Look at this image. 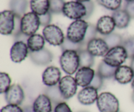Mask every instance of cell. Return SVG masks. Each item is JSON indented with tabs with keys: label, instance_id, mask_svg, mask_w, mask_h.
<instances>
[{
	"label": "cell",
	"instance_id": "6da1fadb",
	"mask_svg": "<svg viewBox=\"0 0 134 112\" xmlns=\"http://www.w3.org/2000/svg\"><path fill=\"white\" fill-rule=\"evenodd\" d=\"M60 64L62 70L66 74L71 76L80 68L79 56L77 51H65L62 52L60 57Z\"/></svg>",
	"mask_w": 134,
	"mask_h": 112
},
{
	"label": "cell",
	"instance_id": "7a4b0ae2",
	"mask_svg": "<svg viewBox=\"0 0 134 112\" xmlns=\"http://www.w3.org/2000/svg\"><path fill=\"white\" fill-rule=\"evenodd\" d=\"M89 23L83 19L73 21L68 26L66 38L72 42L81 43L84 41Z\"/></svg>",
	"mask_w": 134,
	"mask_h": 112
},
{
	"label": "cell",
	"instance_id": "3957f363",
	"mask_svg": "<svg viewBox=\"0 0 134 112\" xmlns=\"http://www.w3.org/2000/svg\"><path fill=\"white\" fill-rule=\"evenodd\" d=\"M97 107L100 112H119V100L109 92H104L98 96L96 101Z\"/></svg>",
	"mask_w": 134,
	"mask_h": 112
},
{
	"label": "cell",
	"instance_id": "277c9868",
	"mask_svg": "<svg viewBox=\"0 0 134 112\" xmlns=\"http://www.w3.org/2000/svg\"><path fill=\"white\" fill-rule=\"evenodd\" d=\"M127 58L126 51L123 46L120 45L109 49L107 54L103 56V61L111 66L118 68L122 65Z\"/></svg>",
	"mask_w": 134,
	"mask_h": 112
},
{
	"label": "cell",
	"instance_id": "5b68a950",
	"mask_svg": "<svg viewBox=\"0 0 134 112\" xmlns=\"http://www.w3.org/2000/svg\"><path fill=\"white\" fill-rule=\"evenodd\" d=\"M62 13L65 17L77 20L84 19L86 15V9L82 3L71 1L65 2Z\"/></svg>",
	"mask_w": 134,
	"mask_h": 112
},
{
	"label": "cell",
	"instance_id": "8992f818",
	"mask_svg": "<svg viewBox=\"0 0 134 112\" xmlns=\"http://www.w3.org/2000/svg\"><path fill=\"white\" fill-rule=\"evenodd\" d=\"M43 35L47 43L53 46H61L65 37L62 29L55 24H50L43 30Z\"/></svg>",
	"mask_w": 134,
	"mask_h": 112
},
{
	"label": "cell",
	"instance_id": "52a82bcc",
	"mask_svg": "<svg viewBox=\"0 0 134 112\" xmlns=\"http://www.w3.org/2000/svg\"><path fill=\"white\" fill-rule=\"evenodd\" d=\"M40 26L39 16L33 12L26 13L21 18V31L27 36L35 34Z\"/></svg>",
	"mask_w": 134,
	"mask_h": 112
},
{
	"label": "cell",
	"instance_id": "ba28073f",
	"mask_svg": "<svg viewBox=\"0 0 134 112\" xmlns=\"http://www.w3.org/2000/svg\"><path fill=\"white\" fill-rule=\"evenodd\" d=\"M58 85L62 95L65 100L70 99L77 93L78 85L75 77L71 76L68 75L62 77Z\"/></svg>",
	"mask_w": 134,
	"mask_h": 112
},
{
	"label": "cell",
	"instance_id": "9c48e42d",
	"mask_svg": "<svg viewBox=\"0 0 134 112\" xmlns=\"http://www.w3.org/2000/svg\"><path fill=\"white\" fill-rule=\"evenodd\" d=\"M15 14L10 10H3L0 14V33L4 35L13 34L14 29Z\"/></svg>",
	"mask_w": 134,
	"mask_h": 112
},
{
	"label": "cell",
	"instance_id": "30bf717a",
	"mask_svg": "<svg viewBox=\"0 0 134 112\" xmlns=\"http://www.w3.org/2000/svg\"><path fill=\"white\" fill-rule=\"evenodd\" d=\"M24 92L22 87L18 84H13L5 93V99L8 104L20 106L24 100Z\"/></svg>",
	"mask_w": 134,
	"mask_h": 112
},
{
	"label": "cell",
	"instance_id": "8fae6325",
	"mask_svg": "<svg viewBox=\"0 0 134 112\" xmlns=\"http://www.w3.org/2000/svg\"><path fill=\"white\" fill-rule=\"evenodd\" d=\"M30 51L27 43L23 41H15L10 48V56L14 63H20L29 55Z\"/></svg>",
	"mask_w": 134,
	"mask_h": 112
},
{
	"label": "cell",
	"instance_id": "7c38bea8",
	"mask_svg": "<svg viewBox=\"0 0 134 112\" xmlns=\"http://www.w3.org/2000/svg\"><path fill=\"white\" fill-rule=\"evenodd\" d=\"M86 50L94 57L104 56L109 50V47L103 38H96L88 42Z\"/></svg>",
	"mask_w": 134,
	"mask_h": 112
},
{
	"label": "cell",
	"instance_id": "4fadbf2b",
	"mask_svg": "<svg viewBox=\"0 0 134 112\" xmlns=\"http://www.w3.org/2000/svg\"><path fill=\"white\" fill-rule=\"evenodd\" d=\"M61 75V72L57 67H47L42 74L43 83L47 87L58 85L62 79Z\"/></svg>",
	"mask_w": 134,
	"mask_h": 112
},
{
	"label": "cell",
	"instance_id": "5bb4252c",
	"mask_svg": "<svg viewBox=\"0 0 134 112\" xmlns=\"http://www.w3.org/2000/svg\"><path fill=\"white\" fill-rule=\"evenodd\" d=\"M95 74V71L92 68L88 67H82L79 68L75 73V79L78 86L84 88L90 85Z\"/></svg>",
	"mask_w": 134,
	"mask_h": 112
},
{
	"label": "cell",
	"instance_id": "9a60e30c",
	"mask_svg": "<svg viewBox=\"0 0 134 112\" xmlns=\"http://www.w3.org/2000/svg\"><path fill=\"white\" fill-rule=\"evenodd\" d=\"M98 90L90 86L86 87L81 89L77 94L79 102L85 106L92 105L96 102L98 98Z\"/></svg>",
	"mask_w": 134,
	"mask_h": 112
},
{
	"label": "cell",
	"instance_id": "2e32d148",
	"mask_svg": "<svg viewBox=\"0 0 134 112\" xmlns=\"http://www.w3.org/2000/svg\"><path fill=\"white\" fill-rule=\"evenodd\" d=\"M29 57L34 64L37 66H47L53 60L52 53L45 48L37 52H30Z\"/></svg>",
	"mask_w": 134,
	"mask_h": 112
},
{
	"label": "cell",
	"instance_id": "e0dca14e",
	"mask_svg": "<svg viewBox=\"0 0 134 112\" xmlns=\"http://www.w3.org/2000/svg\"><path fill=\"white\" fill-rule=\"evenodd\" d=\"M96 27L98 32L105 36L113 32L116 27V24L112 17L104 15L99 18Z\"/></svg>",
	"mask_w": 134,
	"mask_h": 112
},
{
	"label": "cell",
	"instance_id": "ac0fdd59",
	"mask_svg": "<svg viewBox=\"0 0 134 112\" xmlns=\"http://www.w3.org/2000/svg\"><path fill=\"white\" fill-rule=\"evenodd\" d=\"M114 78L119 83L126 85L133 81L134 72L130 66L122 65L116 68Z\"/></svg>",
	"mask_w": 134,
	"mask_h": 112
},
{
	"label": "cell",
	"instance_id": "d6986e66",
	"mask_svg": "<svg viewBox=\"0 0 134 112\" xmlns=\"http://www.w3.org/2000/svg\"><path fill=\"white\" fill-rule=\"evenodd\" d=\"M32 106L35 112H52L53 111L52 102L44 94H39L35 98Z\"/></svg>",
	"mask_w": 134,
	"mask_h": 112
},
{
	"label": "cell",
	"instance_id": "ffe728a7",
	"mask_svg": "<svg viewBox=\"0 0 134 112\" xmlns=\"http://www.w3.org/2000/svg\"><path fill=\"white\" fill-rule=\"evenodd\" d=\"M111 17L115 20L116 27L119 29L126 28L130 24L132 18L124 9H119L113 11Z\"/></svg>",
	"mask_w": 134,
	"mask_h": 112
},
{
	"label": "cell",
	"instance_id": "44dd1931",
	"mask_svg": "<svg viewBox=\"0 0 134 112\" xmlns=\"http://www.w3.org/2000/svg\"><path fill=\"white\" fill-rule=\"evenodd\" d=\"M45 39L43 35L35 34L29 37L27 41L30 52H37L44 48Z\"/></svg>",
	"mask_w": 134,
	"mask_h": 112
},
{
	"label": "cell",
	"instance_id": "7402d4cb",
	"mask_svg": "<svg viewBox=\"0 0 134 112\" xmlns=\"http://www.w3.org/2000/svg\"><path fill=\"white\" fill-rule=\"evenodd\" d=\"M30 9L31 12L38 16L44 15L49 12V0H31Z\"/></svg>",
	"mask_w": 134,
	"mask_h": 112
},
{
	"label": "cell",
	"instance_id": "603a6c76",
	"mask_svg": "<svg viewBox=\"0 0 134 112\" xmlns=\"http://www.w3.org/2000/svg\"><path fill=\"white\" fill-rule=\"evenodd\" d=\"M44 94L49 98L52 102L53 108L55 107L59 103L64 102L65 100L62 95L58 85H55L52 87H47L44 89Z\"/></svg>",
	"mask_w": 134,
	"mask_h": 112
},
{
	"label": "cell",
	"instance_id": "cb8c5ba5",
	"mask_svg": "<svg viewBox=\"0 0 134 112\" xmlns=\"http://www.w3.org/2000/svg\"><path fill=\"white\" fill-rule=\"evenodd\" d=\"M9 8L15 15L22 18L25 14L28 7L27 0H10Z\"/></svg>",
	"mask_w": 134,
	"mask_h": 112
},
{
	"label": "cell",
	"instance_id": "d4e9b609",
	"mask_svg": "<svg viewBox=\"0 0 134 112\" xmlns=\"http://www.w3.org/2000/svg\"><path fill=\"white\" fill-rule=\"evenodd\" d=\"M116 68H117L111 66L105 62L102 61L98 65L97 73L104 79H110L115 77Z\"/></svg>",
	"mask_w": 134,
	"mask_h": 112
},
{
	"label": "cell",
	"instance_id": "484cf974",
	"mask_svg": "<svg viewBox=\"0 0 134 112\" xmlns=\"http://www.w3.org/2000/svg\"><path fill=\"white\" fill-rule=\"evenodd\" d=\"M80 60V68L88 67L92 68L95 62V57L86 49L81 50L78 52Z\"/></svg>",
	"mask_w": 134,
	"mask_h": 112
},
{
	"label": "cell",
	"instance_id": "4316f807",
	"mask_svg": "<svg viewBox=\"0 0 134 112\" xmlns=\"http://www.w3.org/2000/svg\"><path fill=\"white\" fill-rule=\"evenodd\" d=\"M102 38L107 43V45L109 47V49H111L115 47H117V46L122 45L123 41H124L122 37L120 34H117V33L113 32L111 34H109V35H105Z\"/></svg>",
	"mask_w": 134,
	"mask_h": 112
},
{
	"label": "cell",
	"instance_id": "83f0119b",
	"mask_svg": "<svg viewBox=\"0 0 134 112\" xmlns=\"http://www.w3.org/2000/svg\"><path fill=\"white\" fill-rule=\"evenodd\" d=\"M62 51L64 52L65 51H75L79 52L81 50L86 49V47L82 44V43H75L72 42L69 39L65 37V40H64L63 44L60 46Z\"/></svg>",
	"mask_w": 134,
	"mask_h": 112
},
{
	"label": "cell",
	"instance_id": "f1b7e54d",
	"mask_svg": "<svg viewBox=\"0 0 134 112\" xmlns=\"http://www.w3.org/2000/svg\"><path fill=\"white\" fill-rule=\"evenodd\" d=\"M98 5L110 10L115 11L120 9L122 0H96Z\"/></svg>",
	"mask_w": 134,
	"mask_h": 112
},
{
	"label": "cell",
	"instance_id": "f546056e",
	"mask_svg": "<svg viewBox=\"0 0 134 112\" xmlns=\"http://www.w3.org/2000/svg\"><path fill=\"white\" fill-rule=\"evenodd\" d=\"M11 86V78L5 72L0 73V93H5Z\"/></svg>",
	"mask_w": 134,
	"mask_h": 112
},
{
	"label": "cell",
	"instance_id": "4dcf8cb0",
	"mask_svg": "<svg viewBox=\"0 0 134 112\" xmlns=\"http://www.w3.org/2000/svg\"><path fill=\"white\" fill-rule=\"evenodd\" d=\"M49 12L51 14L62 13L63 8L65 3L64 0H49Z\"/></svg>",
	"mask_w": 134,
	"mask_h": 112
},
{
	"label": "cell",
	"instance_id": "1f68e13d",
	"mask_svg": "<svg viewBox=\"0 0 134 112\" xmlns=\"http://www.w3.org/2000/svg\"><path fill=\"white\" fill-rule=\"evenodd\" d=\"M122 46L124 47L128 55V58H134V36H131L124 39Z\"/></svg>",
	"mask_w": 134,
	"mask_h": 112
},
{
	"label": "cell",
	"instance_id": "d6a6232c",
	"mask_svg": "<svg viewBox=\"0 0 134 112\" xmlns=\"http://www.w3.org/2000/svg\"><path fill=\"white\" fill-rule=\"evenodd\" d=\"M97 33H98V31H97L96 26H94L92 24H89V26L87 29V31H86L85 39L82 42V44L86 47V45H87V44L88 43V42L90 41H91L92 39L96 38Z\"/></svg>",
	"mask_w": 134,
	"mask_h": 112
},
{
	"label": "cell",
	"instance_id": "836d02e7",
	"mask_svg": "<svg viewBox=\"0 0 134 112\" xmlns=\"http://www.w3.org/2000/svg\"><path fill=\"white\" fill-rule=\"evenodd\" d=\"M103 80L104 79L102 78L98 73H96L95 76L89 86L94 87V89H97L98 90H100L103 85Z\"/></svg>",
	"mask_w": 134,
	"mask_h": 112
},
{
	"label": "cell",
	"instance_id": "e575fe53",
	"mask_svg": "<svg viewBox=\"0 0 134 112\" xmlns=\"http://www.w3.org/2000/svg\"><path fill=\"white\" fill-rule=\"evenodd\" d=\"M82 3L85 5V7L86 9V15L83 19L85 20H86L88 19L91 17L92 14H93V13H94V9H95V5H94V2L92 0L87 1V2Z\"/></svg>",
	"mask_w": 134,
	"mask_h": 112
},
{
	"label": "cell",
	"instance_id": "d590c367",
	"mask_svg": "<svg viewBox=\"0 0 134 112\" xmlns=\"http://www.w3.org/2000/svg\"><path fill=\"white\" fill-rule=\"evenodd\" d=\"M39 20H40V24L41 26L44 28L51 24V22L52 21V14L50 12L44 15L39 16Z\"/></svg>",
	"mask_w": 134,
	"mask_h": 112
},
{
	"label": "cell",
	"instance_id": "8d00e7d4",
	"mask_svg": "<svg viewBox=\"0 0 134 112\" xmlns=\"http://www.w3.org/2000/svg\"><path fill=\"white\" fill-rule=\"evenodd\" d=\"M54 112H73L65 102H61L53 108Z\"/></svg>",
	"mask_w": 134,
	"mask_h": 112
},
{
	"label": "cell",
	"instance_id": "74e56055",
	"mask_svg": "<svg viewBox=\"0 0 134 112\" xmlns=\"http://www.w3.org/2000/svg\"><path fill=\"white\" fill-rule=\"evenodd\" d=\"M0 112H23V110L18 105L7 104L1 108Z\"/></svg>",
	"mask_w": 134,
	"mask_h": 112
},
{
	"label": "cell",
	"instance_id": "f35d334b",
	"mask_svg": "<svg viewBox=\"0 0 134 112\" xmlns=\"http://www.w3.org/2000/svg\"><path fill=\"white\" fill-rule=\"evenodd\" d=\"M21 17L15 15V22H14V29L13 31V37L16 36L17 35L22 32L21 31Z\"/></svg>",
	"mask_w": 134,
	"mask_h": 112
},
{
	"label": "cell",
	"instance_id": "ab89813d",
	"mask_svg": "<svg viewBox=\"0 0 134 112\" xmlns=\"http://www.w3.org/2000/svg\"><path fill=\"white\" fill-rule=\"evenodd\" d=\"M124 9L128 13L131 18L134 19V1L126 2Z\"/></svg>",
	"mask_w": 134,
	"mask_h": 112
},
{
	"label": "cell",
	"instance_id": "60d3db41",
	"mask_svg": "<svg viewBox=\"0 0 134 112\" xmlns=\"http://www.w3.org/2000/svg\"><path fill=\"white\" fill-rule=\"evenodd\" d=\"M29 37L30 36H27V35H25V34H24L23 33L21 32L18 35H17L16 36L14 37V38L15 41H23L27 43V39H28Z\"/></svg>",
	"mask_w": 134,
	"mask_h": 112
},
{
	"label": "cell",
	"instance_id": "b9f144b4",
	"mask_svg": "<svg viewBox=\"0 0 134 112\" xmlns=\"http://www.w3.org/2000/svg\"><path fill=\"white\" fill-rule=\"evenodd\" d=\"M22 110H23V112H35L33 108V106H30V105L24 106Z\"/></svg>",
	"mask_w": 134,
	"mask_h": 112
},
{
	"label": "cell",
	"instance_id": "7bdbcfd3",
	"mask_svg": "<svg viewBox=\"0 0 134 112\" xmlns=\"http://www.w3.org/2000/svg\"><path fill=\"white\" fill-rule=\"evenodd\" d=\"M130 67H131V68H132V70H133V72H134V58L132 59V60H131Z\"/></svg>",
	"mask_w": 134,
	"mask_h": 112
},
{
	"label": "cell",
	"instance_id": "ee69618b",
	"mask_svg": "<svg viewBox=\"0 0 134 112\" xmlns=\"http://www.w3.org/2000/svg\"><path fill=\"white\" fill-rule=\"evenodd\" d=\"M76 1H78V2L80 3H85V2H87V1H90V0H75Z\"/></svg>",
	"mask_w": 134,
	"mask_h": 112
},
{
	"label": "cell",
	"instance_id": "f6af8a7d",
	"mask_svg": "<svg viewBox=\"0 0 134 112\" xmlns=\"http://www.w3.org/2000/svg\"><path fill=\"white\" fill-rule=\"evenodd\" d=\"M131 85H132V88L133 89V90L134 91V79H133V81H132V83H131Z\"/></svg>",
	"mask_w": 134,
	"mask_h": 112
},
{
	"label": "cell",
	"instance_id": "bcb514c9",
	"mask_svg": "<svg viewBox=\"0 0 134 112\" xmlns=\"http://www.w3.org/2000/svg\"><path fill=\"white\" fill-rule=\"evenodd\" d=\"M132 100L134 103V91L133 92V93H132Z\"/></svg>",
	"mask_w": 134,
	"mask_h": 112
},
{
	"label": "cell",
	"instance_id": "7dc6e473",
	"mask_svg": "<svg viewBox=\"0 0 134 112\" xmlns=\"http://www.w3.org/2000/svg\"><path fill=\"white\" fill-rule=\"evenodd\" d=\"M134 0H125L126 2H130V1H133Z\"/></svg>",
	"mask_w": 134,
	"mask_h": 112
},
{
	"label": "cell",
	"instance_id": "c3c4849f",
	"mask_svg": "<svg viewBox=\"0 0 134 112\" xmlns=\"http://www.w3.org/2000/svg\"><path fill=\"white\" fill-rule=\"evenodd\" d=\"M77 112H89V111H85V110H81V111H77Z\"/></svg>",
	"mask_w": 134,
	"mask_h": 112
},
{
	"label": "cell",
	"instance_id": "681fc988",
	"mask_svg": "<svg viewBox=\"0 0 134 112\" xmlns=\"http://www.w3.org/2000/svg\"><path fill=\"white\" fill-rule=\"evenodd\" d=\"M52 112H54V111H52Z\"/></svg>",
	"mask_w": 134,
	"mask_h": 112
},
{
	"label": "cell",
	"instance_id": "f907efd6",
	"mask_svg": "<svg viewBox=\"0 0 134 112\" xmlns=\"http://www.w3.org/2000/svg\"><path fill=\"white\" fill-rule=\"evenodd\" d=\"M119 112H121V111H119Z\"/></svg>",
	"mask_w": 134,
	"mask_h": 112
}]
</instances>
